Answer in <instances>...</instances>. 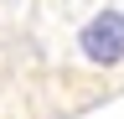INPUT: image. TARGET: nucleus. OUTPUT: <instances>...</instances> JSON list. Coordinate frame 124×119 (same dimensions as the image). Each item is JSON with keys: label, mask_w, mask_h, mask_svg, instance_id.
<instances>
[{"label": "nucleus", "mask_w": 124, "mask_h": 119, "mask_svg": "<svg viewBox=\"0 0 124 119\" xmlns=\"http://www.w3.org/2000/svg\"><path fill=\"white\" fill-rule=\"evenodd\" d=\"M83 57L98 67H114L124 57V10H98L83 26Z\"/></svg>", "instance_id": "nucleus-1"}]
</instances>
